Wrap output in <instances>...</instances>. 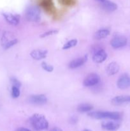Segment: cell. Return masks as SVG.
Listing matches in <instances>:
<instances>
[{"label":"cell","instance_id":"cell-20","mask_svg":"<svg viewBox=\"0 0 130 131\" xmlns=\"http://www.w3.org/2000/svg\"><path fill=\"white\" fill-rule=\"evenodd\" d=\"M20 88L15 86H11V97L14 99H17L20 96Z\"/></svg>","mask_w":130,"mask_h":131},{"label":"cell","instance_id":"cell-23","mask_svg":"<svg viewBox=\"0 0 130 131\" xmlns=\"http://www.w3.org/2000/svg\"><path fill=\"white\" fill-rule=\"evenodd\" d=\"M10 81H11V85L15 86H17L20 88L21 87V83L18 80L17 78H11L10 79Z\"/></svg>","mask_w":130,"mask_h":131},{"label":"cell","instance_id":"cell-9","mask_svg":"<svg viewBox=\"0 0 130 131\" xmlns=\"http://www.w3.org/2000/svg\"><path fill=\"white\" fill-rule=\"evenodd\" d=\"M117 86L119 89L124 90L130 87V75L124 74L119 77L117 82Z\"/></svg>","mask_w":130,"mask_h":131},{"label":"cell","instance_id":"cell-7","mask_svg":"<svg viewBox=\"0 0 130 131\" xmlns=\"http://www.w3.org/2000/svg\"><path fill=\"white\" fill-rule=\"evenodd\" d=\"M28 101L31 104L42 106V105H44L47 103V98L43 94L32 95L28 98Z\"/></svg>","mask_w":130,"mask_h":131},{"label":"cell","instance_id":"cell-12","mask_svg":"<svg viewBox=\"0 0 130 131\" xmlns=\"http://www.w3.org/2000/svg\"><path fill=\"white\" fill-rule=\"evenodd\" d=\"M101 127L103 129L108 131H116L121 127V124L117 122L108 121L101 124Z\"/></svg>","mask_w":130,"mask_h":131},{"label":"cell","instance_id":"cell-5","mask_svg":"<svg viewBox=\"0 0 130 131\" xmlns=\"http://www.w3.org/2000/svg\"><path fill=\"white\" fill-rule=\"evenodd\" d=\"M100 81V77L98 74L95 73H92L89 74L84 79L83 84L85 87H90L98 84Z\"/></svg>","mask_w":130,"mask_h":131},{"label":"cell","instance_id":"cell-24","mask_svg":"<svg viewBox=\"0 0 130 131\" xmlns=\"http://www.w3.org/2000/svg\"><path fill=\"white\" fill-rule=\"evenodd\" d=\"M70 121H71V123H72V124H75L77 122V118L75 117V116H73V117L71 118Z\"/></svg>","mask_w":130,"mask_h":131},{"label":"cell","instance_id":"cell-2","mask_svg":"<svg viewBox=\"0 0 130 131\" xmlns=\"http://www.w3.org/2000/svg\"><path fill=\"white\" fill-rule=\"evenodd\" d=\"M90 118L100 120V119H110L112 120H119L122 118V114L119 112H111V111H92L88 114Z\"/></svg>","mask_w":130,"mask_h":131},{"label":"cell","instance_id":"cell-28","mask_svg":"<svg viewBox=\"0 0 130 131\" xmlns=\"http://www.w3.org/2000/svg\"><path fill=\"white\" fill-rule=\"evenodd\" d=\"M97 1H99V2H102V1H104V0H97Z\"/></svg>","mask_w":130,"mask_h":131},{"label":"cell","instance_id":"cell-27","mask_svg":"<svg viewBox=\"0 0 130 131\" xmlns=\"http://www.w3.org/2000/svg\"><path fill=\"white\" fill-rule=\"evenodd\" d=\"M82 131H92V130H89V129H84V130H82Z\"/></svg>","mask_w":130,"mask_h":131},{"label":"cell","instance_id":"cell-11","mask_svg":"<svg viewBox=\"0 0 130 131\" xmlns=\"http://www.w3.org/2000/svg\"><path fill=\"white\" fill-rule=\"evenodd\" d=\"M111 102L115 106H121L124 104L130 103V95L117 96L112 99Z\"/></svg>","mask_w":130,"mask_h":131},{"label":"cell","instance_id":"cell-10","mask_svg":"<svg viewBox=\"0 0 130 131\" xmlns=\"http://www.w3.org/2000/svg\"><path fill=\"white\" fill-rule=\"evenodd\" d=\"M3 15L6 22L11 25L16 26L20 22V16L18 15H15L11 13H3Z\"/></svg>","mask_w":130,"mask_h":131},{"label":"cell","instance_id":"cell-1","mask_svg":"<svg viewBox=\"0 0 130 131\" xmlns=\"http://www.w3.org/2000/svg\"><path fill=\"white\" fill-rule=\"evenodd\" d=\"M29 122L36 131H43L47 130L48 127V122L45 116L41 114L36 113L32 115Z\"/></svg>","mask_w":130,"mask_h":131},{"label":"cell","instance_id":"cell-16","mask_svg":"<svg viewBox=\"0 0 130 131\" xmlns=\"http://www.w3.org/2000/svg\"><path fill=\"white\" fill-rule=\"evenodd\" d=\"M120 70V66L117 63L111 62L107 66L106 72L108 75H113L117 74Z\"/></svg>","mask_w":130,"mask_h":131},{"label":"cell","instance_id":"cell-18","mask_svg":"<svg viewBox=\"0 0 130 131\" xmlns=\"http://www.w3.org/2000/svg\"><path fill=\"white\" fill-rule=\"evenodd\" d=\"M93 110V105L89 104L87 103L80 104H79L77 107V111L80 113L90 112Z\"/></svg>","mask_w":130,"mask_h":131},{"label":"cell","instance_id":"cell-14","mask_svg":"<svg viewBox=\"0 0 130 131\" xmlns=\"http://www.w3.org/2000/svg\"><path fill=\"white\" fill-rule=\"evenodd\" d=\"M87 60V55L82 58H78L72 60L71 62L69 63V68L71 69H75L76 68H79L80 67L82 66L84 63Z\"/></svg>","mask_w":130,"mask_h":131},{"label":"cell","instance_id":"cell-19","mask_svg":"<svg viewBox=\"0 0 130 131\" xmlns=\"http://www.w3.org/2000/svg\"><path fill=\"white\" fill-rule=\"evenodd\" d=\"M78 43V40L76 39H71L69 40L68 42H66V43L63 45L62 46V49L64 50H67L69 49H71L72 47H75L76 46Z\"/></svg>","mask_w":130,"mask_h":131},{"label":"cell","instance_id":"cell-25","mask_svg":"<svg viewBox=\"0 0 130 131\" xmlns=\"http://www.w3.org/2000/svg\"><path fill=\"white\" fill-rule=\"evenodd\" d=\"M15 131H30L29 129H26V128H19V129H17Z\"/></svg>","mask_w":130,"mask_h":131},{"label":"cell","instance_id":"cell-21","mask_svg":"<svg viewBox=\"0 0 130 131\" xmlns=\"http://www.w3.org/2000/svg\"><path fill=\"white\" fill-rule=\"evenodd\" d=\"M41 65H42V69L45 71L48 72H52L54 70V67L50 64H48L47 63L45 62V61H43Z\"/></svg>","mask_w":130,"mask_h":131},{"label":"cell","instance_id":"cell-26","mask_svg":"<svg viewBox=\"0 0 130 131\" xmlns=\"http://www.w3.org/2000/svg\"><path fill=\"white\" fill-rule=\"evenodd\" d=\"M50 131H62V129H60V128L55 127V128H53V129H51Z\"/></svg>","mask_w":130,"mask_h":131},{"label":"cell","instance_id":"cell-22","mask_svg":"<svg viewBox=\"0 0 130 131\" xmlns=\"http://www.w3.org/2000/svg\"><path fill=\"white\" fill-rule=\"evenodd\" d=\"M59 30L57 29H51V30H48L47 31L45 32V33H42L40 35V38H45V37H48V36L54 35L57 33H58Z\"/></svg>","mask_w":130,"mask_h":131},{"label":"cell","instance_id":"cell-4","mask_svg":"<svg viewBox=\"0 0 130 131\" xmlns=\"http://www.w3.org/2000/svg\"><path fill=\"white\" fill-rule=\"evenodd\" d=\"M19 41L17 38H14L13 36L10 35V33H8V32L4 33L1 38V43L5 49H10V47L17 43Z\"/></svg>","mask_w":130,"mask_h":131},{"label":"cell","instance_id":"cell-8","mask_svg":"<svg viewBox=\"0 0 130 131\" xmlns=\"http://www.w3.org/2000/svg\"><path fill=\"white\" fill-rule=\"evenodd\" d=\"M107 53L103 49H98L95 50L93 55V60L97 63H103L107 58Z\"/></svg>","mask_w":130,"mask_h":131},{"label":"cell","instance_id":"cell-6","mask_svg":"<svg viewBox=\"0 0 130 131\" xmlns=\"http://www.w3.org/2000/svg\"><path fill=\"white\" fill-rule=\"evenodd\" d=\"M127 39L123 35H117L113 37L110 42L111 46L114 49L123 47L127 45Z\"/></svg>","mask_w":130,"mask_h":131},{"label":"cell","instance_id":"cell-15","mask_svg":"<svg viewBox=\"0 0 130 131\" xmlns=\"http://www.w3.org/2000/svg\"><path fill=\"white\" fill-rule=\"evenodd\" d=\"M101 7L103 10L108 12H112L117 10V5L115 3L109 0H104L103 1L101 2Z\"/></svg>","mask_w":130,"mask_h":131},{"label":"cell","instance_id":"cell-17","mask_svg":"<svg viewBox=\"0 0 130 131\" xmlns=\"http://www.w3.org/2000/svg\"><path fill=\"white\" fill-rule=\"evenodd\" d=\"M110 30L107 28H102L94 33V38L96 40H101L106 38L110 35Z\"/></svg>","mask_w":130,"mask_h":131},{"label":"cell","instance_id":"cell-3","mask_svg":"<svg viewBox=\"0 0 130 131\" xmlns=\"http://www.w3.org/2000/svg\"><path fill=\"white\" fill-rule=\"evenodd\" d=\"M25 18L31 22L37 23L40 20V10L36 6H29L25 10Z\"/></svg>","mask_w":130,"mask_h":131},{"label":"cell","instance_id":"cell-13","mask_svg":"<svg viewBox=\"0 0 130 131\" xmlns=\"http://www.w3.org/2000/svg\"><path fill=\"white\" fill-rule=\"evenodd\" d=\"M47 53H48L47 50L35 49L31 52L30 56L34 60H41L47 57Z\"/></svg>","mask_w":130,"mask_h":131}]
</instances>
